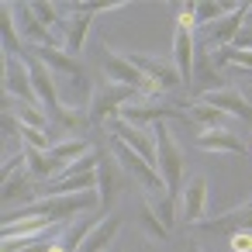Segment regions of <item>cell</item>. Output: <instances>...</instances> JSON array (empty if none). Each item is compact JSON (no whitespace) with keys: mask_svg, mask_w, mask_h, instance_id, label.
<instances>
[{"mask_svg":"<svg viewBox=\"0 0 252 252\" xmlns=\"http://www.w3.org/2000/svg\"><path fill=\"white\" fill-rule=\"evenodd\" d=\"M4 94L14 97V100L38 104V94H35L32 69H28V59L25 56H4Z\"/></svg>","mask_w":252,"mask_h":252,"instance_id":"6","label":"cell"},{"mask_svg":"<svg viewBox=\"0 0 252 252\" xmlns=\"http://www.w3.org/2000/svg\"><path fill=\"white\" fill-rule=\"evenodd\" d=\"M249 152H252V142H249Z\"/></svg>","mask_w":252,"mask_h":252,"instance_id":"28","label":"cell"},{"mask_svg":"<svg viewBox=\"0 0 252 252\" xmlns=\"http://www.w3.org/2000/svg\"><path fill=\"white\" fill-rule=\"evenodd\" d=\"M25 169H28V166H25ZM25 169H21V173L4 176V200H7V204H11L18 193H28V190H32V187H28V173H25Z\"/></svg>","mask_w":252,"mask_h":252,"instance_id":"24","label":"cell"},{"mask_svg":"<svg viewBox=\"0 0 252 252\" xmlns=\"http://www.w3.org/2000/svg\"><path fill=\"white\" fill-rule=\"evenodd\" d=\"M197 145H200V149H214V152H235V156H245V152H249V145H245L238 135H231L228 128L200 131V135H197Z\"/></svg>","mask_w":252,"mask_h":252,"instance_id":"17","label":"cell"},{"mask_svg":"<svg viewBox=\"0 0 252 252\" xmlns=\"http://www.w3.org/2000/svg\"><path fill=\"white\" fill-rule=\"evenodd\" d=\"M187 252H204V249H200L197 242H190V249H187Z\"/></svg>","mask_w":252,"mask_h":252,"instance_id":"27","label":"cell"},{"mask_svg":"<svg viewBox=\"0 0 252 252\" xmlns=\"http://www.w3.org/2000/svg\"><path fill=\"white\" fill-rule=\"evenodd\" d=\"M135 97H138L135 90L118 87V83H107V87L94 90V97H90V121H94V125H104V121L111 125Z\"/></svg>","mask_w":252,"mask_h":252,"instance_id":"4","label":"cell"},{"mask_svg":"<svg viewBox=\"0 0 252 252\" xmlns=\"http://www.w3.org/2000/svg\"><path fill=\"white\" fill-rule=\"evenodd\" d=\"M104 76L111 80V83H118V87H128V90H135L138 97H149V100H156L159 94H166L159 83H152L128 56H118V52H104Z\"/></svg>","mask_w":252,"mask_h":252,"instance_id":"3","label":"cell"},{"mask_svg":"<svg viewBox=\"0 0 252 252\" xmlns=\"http://www.w3.org/2000/svg\"><path fill=\"white\" fill-rule=\"evenodd\" d=\"M118 118H125L128 125H135V128H152V125H159V121H166V118H180V121H190L187 118V111L183 107H173V104H159V100H149V97H142L138 104L131 100Z\"/></svg>","mask_w":252,"mask_h":252,"instance_id":"5","label":"cell"},{"mask_svg":"<svg viewBox=\"0 0 252 252\" xmlns=\"http://www.w3.org/2000/svg\"><path fill=\"white\" fill-rule=\"evenodd\" d=\"M21 152H25V162H28V173H32V176H38V180H59L63 166H59L49 152L28 149V145H21Z\"/></svg>","mask_w":252,"mask_h":252,"instance_id":"18","label":"cell"},{"mask_svg":"<svg viewBox=\"0 0 252 252\" xmlns=\"http://www.w3.org/2000/svg\"><path fill=\"white\" fill-rule=\"evenodd\" d=\"M35 59H42L49 69H52V76L56 80H73V76H83V66H80V59H73L69 52H63L59 45H38V49H28Z\"/></svg>","mask_w":252,"mask_h":252,"instance_id":"13","label":"cell"},{"mask_svg":"<svg viewBox=\"0 0 252 252\" xmlns=\"http://www.w3.org/2000/svg\"><path fill=\"white\" fill-rule=\"evenodd\" d=\"M228 245H231V252H252V231H238V235H231Z\"/></svg>","mask_w":252,"mask_h":252,"instance_id":"26","label":"cell"},{"mask_svg":"<svg viewBox=\"0 0 252 252\" xmlns=\"http://www.w3.org/2000/svg\"><path fill=\"white\" fill-rule=\"evenodd\" d=\"M152 135H156V149H159L156 169H159V176H162L169 197L180 204V193H183V149L176 145V138H173V131L166 128V121L152 125Z\"/></svg>","mask_w":252,"mask_h":252,"instance_id":"2","label":"cell"},{"mask_svg":"<svg viewBox=\"0 0 252 252\" xmlns=\"http://www.w3.org/2000/svg\"><path fill=\"white\" fill-rule=\"evenodd\" d=\"M197 100H200V104H211V107H218V111H221V114H228V118H242L245 125H252V107H249L245 94H238L235 87H221V90L200 94Z\"/></svg>","mask_w":252,"mask_h":252,"instance_id":"11","label":"cell"},{"mask_svg":"<svg viewBox=\"0 0 252 252\" xmlns=\"http://www.w3.org/2000/svg\"><path fill=\"white\" fill-rule=\"evenodd\" d=\"M32 11H35V18L42 21L45 32H56L59 28V7L56 4H42V0H38V4H32Z\"/></svg>","mask_w":252,"mask_h":252,"instance_id":"25","label":"cell"},{"mask_svg":"<svg viewBox=\"0 0 252 252\" xmlns=\"http://www.w3.org/2000/svg\"><path fill=\"white\" fill-rule=\"evenodd\" d=\"M118 228H121V218H118V214H107V218H100V221H97V228H94V231L83 238V245H80L76 252H104V249L114 242Z\"/></svg>","mask_w":252,"mask_h":252,"instance_id":"16","label":"cell"},{"mask_svg":"<svg viewBox=\"0 0 252 252\" xmlns=\"http://www.w3.org/2000/svg\"><path fill=\"white\" fill-rule=\"evenodd\" d=\"M11 18H14V14H11V7L4 4V56H18V52L25 56V42L18 38V25H14Z\"/></svg>","mask_w":252,"mask_h":252,"instance_id":"23","label":"cell"},{"mask_svg":"<svg viewBox=\"0 0 252 252\" xmlns=\"http://www.w3.org/2000/svg\"><path fill=\"white\" fill-rule=\"evenodd\" d=\"M107 128H111L114 138H121L125 145H131L145 162H152V166L159 162V149H156V135H152V128H135V125H128L125 118H114Z\"/></svg>","mask_w":252,"mask_h":252,"instance_id":"8","label":"cell"},{"mask_svg":"<svg viewBox=\"0 0 252 252\" xmlns=\"http://www.w3.org/2000/svg\"><path fill=\"white\" fill-rule=\"evenodd\" d=\"M173 59H176V73L187 87H193V63H197V42H193V32L187 28H176L173 35Z\"/></svg>","mask_w":252,"mask_h":252,"instance_id":"14","label":"cell"},{"mask_svg":"<svg viewBox=\"0 0 252 252\" xmlns=\"http://www.w3.org/2000/svg\"><path fill=\"white\" fill-rule=\"evenodd\" d=\"M111 152L118 156L121 169H125L138 187H145L149 200H173V197H169V190H166V183H162V176H159V169H156L152 162H145L131 145H125L121 138H114V135H111Z\"/></svg>","mask_w":252,"mask_h":252,"instance_id":"1","label":"cell"},{"mask_svg":"<svg viewBox=\"0 0 252 252\" xmlns=\"http://www.w3.org/2000/svg\"><path fill=\"white\" fill-rule=\"evenodd\" d=\"M90 25H94V18H90V14L73 11V18H69V32H66V38H63V52H69V56L76 59V52H80V49H83V42H87Z\"/></svg>","mask_w":252,"mask_h":252,"instance_id":"19","label":"cell"},{"mask_svg":"<svg viewBox=\"0 0 252 252\" xmlns=\"http://www.w3.org/2000/svg\"><path fill=\"white\" fill-rule=\"evenodd\" d=\"M138 211H142V214H138V218H142V228H145V231H149L152 238L166 242V238H169V228H166V224H162V218L156 214L152 200H142V204H138Z\"/></svg>","mask_w":252,"mask_h":252,"instance_id":"22","label":"cell"},{"mask_svg":"<svg viewBox=\"0 0 252 252\" xmlns=\"http://www.w3.org/2000/svg\"><path fill=\"white\" fill-rule=\"evenodd\" d=\"M187 118L193 121V125H200L204 131H218V128H224V118L228 114H221L218 107H211V104H190V111H187Z\"/></svg>","mask_w":252,"mask_h":252,"instance_id":"20","label":"cell"},{"mask_svg":"<svg viewBox=\"0 0 252 252\" xmlns=\"http://www.w3.org/2000/svg\"><path fill=\"white\" fill-rule=\"evenodd\" d=\"M121 183H125V169H121L118 156L100 149V162H97V193H100V211H107V207L114 204V197L121 193Z\"/></svg>","mask_w":252,"mask_h":252,"instance_id":"9","label":"cell"},{"mask_svg":"<svg viewBox=\"0 0 252 252\" xmlns=\"http://www.w3.org/2000/svg\"><path fill=\"white\" fill-rule=\"evenodd\" d=\"M197 228L200 231H214V235H228V238L238 235V231H252V200L242 204V207H231V211H224L218 218H204Z\"/></svg>","mask_w":252,"mask_h":252,"instance_id":"10","label":"cell"},{"mask_svg":"<svg viewBox=\"0 0 252 252\" xmlns=\"http://www.w3.org/2000/svg\"><path fill=\"white\" fill-rule=\"evenodd\" d=\"M152 83H159L162 90H173V87H180L183 80H180V73H176V66H169V63H159V59H149V56H128Z\"/></svg>","mask_w":252,"mask_h":252,"instance_id":"15","label":"cell"},{"mask_svg":"<svg viewBox=\"0 0 252 252\" xmlns=\"http://www.w3.org/2000/svg\"><path fill=\"white\" fill-rule=\"evenodd\" d=\"M11 14L18 18L14 25H18V32H21V42H25L28 49H38V45H56L52 32H45V28H42V21L35 18L32 4H11Z\"/></svg>","mask_w":252,"mask_h":252,"instance_id":"12","label":"cell"},{"mask_svg":"<svg viewBox=\"0 0 252 252\" xmlns=\"http://www.w3.org/2000/svg\"><path fill=\"white\" fill-rule=\"evenodd\" d=\"M87 152H94V149H90V142H83V138H73V142H56V145L49 149V156H52V159H56L63 169H66L69 162L83 159Z\"/></svg>","mask_w":252,"mask_h":252,"instance_id":"21","label":"cell"},{"mask_svg":"<svg viewBox=\"0 0 252 252\" xmlns=\"http://www.w3.org/2000/svg\"><path fill=\"white\" fill-rule=\"evenodd\" d=\"M176 214L183 224H200L204 214H207V176L204 173H193L180 193V204H176Z\"/></svg>","mask_w":252,"mask_h":252,"instance_id":"7","label":"cell"}]
</instances>
